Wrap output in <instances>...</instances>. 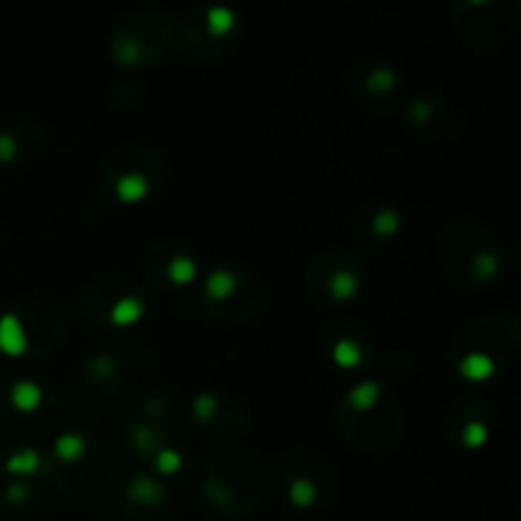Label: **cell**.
Wrapping results in <instances>:
<instances>
[{
    "instance_id": "1",
    "label": "cell",
    "mask_w": 521,
    "mask_h": 521,
    "mask_svg": "<svg viewBox=\"0 0 521 521\" xmlns=\"http://www.w3.org/2000/svg\"><path fill=\"white\" fill-rule=\"evenodd\" d=\"M0 349L8 351V354H20L25 349L23 325L11 313H6V316L0 318Z\"/></svg>"
},
{
    "instance_id": "2",
    "label": "cell",
    "mask_w": 521,
    "mask_h": 521,
    "mask_svg": "<svg viewBox=\"0 0 521 521\" xmlns=\"http://www.w3.org/2000/svg\"><path fill=\"white\" fill-rule=\"evenodd\" d=\"M11 397H13V402H16V407H20V409H33V407H38V402H41V389H38V384H33V381H18V384L13 387Z\"/></svg>"
},
{
    "instance_id": "3",
    "label": "cell",
    "mask_w": 521,
    "mask_h": 521,
    "mask_svg": "<svg viewBox=\"0 0 521 521\" xmlns=\"http://www.w3.org/2000/svg\"><path fill=\"white\" fill-rule=\"evenodd\" d=\"M145 191H148V181L140 176V173H127V176L120 178V184H117V193H120L125 201H135V198H140Z\"/></svg>"
},
{
    "instance_id": "4",
    "label": "cell",
    "mask_w": 521,
    "mask_h": 521,
    "mask_svg": "<svg viewBox=\"0 0 521 521\" xmlns=\"http://www.w3.org/2000/svg\"><path fill=\"white\" fill-rule=\"evenodd\" d=\"M491 369H493V364H491L489 356H483V354H468L463 359V364H460V371H463L465 376H470V379H483V376H489Z\"/></svg>"
},
{
    "instance_id": "5",
    "label": "cell",
    "mask_w": 521,
    "mask_h": 521,
    "mask_svg": "<svg viewBox=\"0 0 521 521\" xmlns=\"http://www.w3.org/2000/svg\"><path fill=\"white\" fill-rule=\"evenodd\" d=\"M206 290L214 295V298H224L229 292L234 290V275L227 273V270H216V273L209 275L206 280Z\"/></svg>"
},
{
    "instance_id": "6",
    "label": "cell",
    "mask_w": 521,
    "mask_h": 521,
    "mask_svg": "<svg viewBox=\"0 0 521 521\" xmlns=\"http://www.w3.org/2000/svg\"><path fill=\"white\" fill-rule=\"evenodd\" d=\"M143 313V303H140L138 298H122L120 303L112 308V321L114 323H130V321H135V318Z\"/></svg>"
},
{
    "instance_id": "7",
    "label": "cell",
    "mask_w": 521,
    "mask_h": 521,
    "mask_svg": "<svg viewBox=\"0 0 521 521\" xmlns=\"http://www.w3.org/2000/svg\"><path fill=\"white\" fill-rule=\"evenodd\" d=\"M379 397V387L376 384H371V381H366V384H359V387L351 389L349 400L354 407H361V409H369V407L374 405V400Z\"/></svg>"
},
{
    "instance_id": "8",
    "label": "cell",
    "mask_w": 521,
    "mask_h": 521,
    "mask_svg": "<svg viewBox=\"0 0 521 521\" xmlns=\"http://www.w3.org/2000/svg\"><path fill=\"white\" fill-rule=\"evenodd\" d=\"M333 356H336V361L341 364V366H354V364L361 359V349H359L354 341L343 338V341L336 343V349H333Z\"/></svg>"
},
{
    "instance_id": "9",
    "label": "cell",
    "mask_w": 521,
    "mask_h": 521,
    "mask_svg": "<svg viewBox=\"0 0 521 521\" xmlns=\"http://www.w3.org/2000/svg\"><path fill=\"white\" fill-rule=\"evenodd\" d=\"M36 465L38 455L33 450L16 453V455L8 457V470H13V473H31V470H36Z\"/></svg>"
},
{
    "instance_id": "10",
    "label": "cell",
    "mask_w": 521,
    "mask_h": 521,
    "mask_svg": "<svg viewBox=\"0 0 521 521\" xmlns=\"http://www.w3.org/2000/svg\"><path fill=\"white\" fill-rule=\"evenodd\" d=\"M84 443L79 435H74V432H66V435H61V438L56 440V453L61 457H66V460H71V457H76L79 453H82Z\"/></svg>"
},
{
    "instance_id": "11",
    "label": "cell",
    "mask_w": 521,
    "mask_h": 521,
    "mask_svg": "<svg viewBox=\"0 0 521 521\" xmlns=\"http://www.w3.org/2000/svg\"><path fill=\"white\" fill-rule=\"evenodd\" d=\"M133 496H135V498H143V501H158V498H160V486H158V483H152L150 478H135Z\"/></svg>"
},
{
    "instance_id": "12",
    "label": "cell",
    "mask_w": 521,
    "mask_h": 521,
    "mask_svg": "<svg viewBox=\"0 0 521 521\" xmlns=\"http://www.w3.org/2000/svg\"><path fill=\"white\" fill-rule=\"evenodd\" d=\"M168 273H171V277L176 280V282H188V280L193 277V273H196V265H193L188 257H176V260L171 262V267H168Z\"/></svg>"
},
{
    "instance_id": "13",
    "label": "cell",
    "mask_w": 521,
    "mask_h": 521,
    "mask_svg": "<svg viewBox=\"0 0 521 521\" xmlns=\"http://www.w3.org/2000/svg\"><path fill=\"white\" fill-rule=\"evenodd\" d=\"M354 290H356L354 275H349V273L333 275V280H330V292H333L336 298H346V295H351Z\"/></svg>"
},
{
    "instance_id": "14",
    "label": "cell",
    "mask_w": 521,
    "mask_h": 521,
    "mask_svg": "<svg viewBox=\"0 0 521 521\" xmlns=\"http://www.w3.org/2000/svg\"><path fill=\"white\" fill-rule=\"evenodd\" d=\"M232 20H234V16H232L229 8L216 6L209 11V25L214 28V31H227L229 25H232Z\"/></svg>"
},
{
    "instance_id": "15",
    "label": "cell",
    "mask_w": 521,
    "mask_h": 521,
    "mask_svg": "<svg viewBox=\"0 0 521 521\" xmlns=\"http://www.w3.org/2000/svg\"><path fill=\"white\" fill-rule=\"evenodd\" d=\"M292 501L295 503H311L316 498V489L308 481H295L292 483Z\"/></svg>"
},
{
    "instance_id": "16",
    "label": "cell",
    "mask_w": 521,
    "mask_h": 521,
    "mask_svg": "<svg viewBox=\"0 0 521 521\" xmlns=\"http://www.w3.org/2000/svg\"><path fill=\"white\" fill-rule=\"evenodd\" d=\"M397 224H400V216L394 214V211H381V214L374 219V229L379 232V234H389V232H394Z\"/></svg>"
},
{
    "instance_id": "17",
    "label": "cell",
    "mask_w": 521,
    "mask_h": 521,
    "mask_svg": "<svg viewBox=\"0 0 521 521\" xmlns=\"http://www.w3.org/2000/svg\"><path fill=\"white\" fill-rule=\"evenodd\" d=\"M473 270H476L478 277H489L491 273H496V257L493 254H478L476 262H473Z\"/></svg>"
},
{
    "instance_id": "18",
    "label": "cell",
    "mask_w": 521,
    "mask_h": 521,
    "mask_svg": "<svg viewBox=\"0 0 521 521\" xmlns=\"http://www.w3.org/2000/svg\"><path fill=\"white\" fill-rule=\"evenodd\" d=\"M394 84V74L389 69H376L369 76V87L371 89H389Z\"/></svg>"
},
{
    "instance_id": "19",
    "label": "cell",
    "mask_w": 521,
    "mask_h": 521,
    "mask_svg": "<svg viewBox=\"0 0 521 521\" xmlns=\"http://www.w3.org/2000/svg\"><path fill=\"white\" fill-rule=\"evenodd\" d=\"M178 465H181V455L176 450H163L158 455V468L163 473H173V470H178Z\"/></svg>"
},
{
    "instance_id": "20",
    "label": "cell",
    "mask_w": 521,
    "mask_h": 521,
    "mask_svg": "<svg viewBox=\"0 0 521 521\" xmlns=\"http://www.w3.org/2000/svg\"><path fill=\"white\" fill-rule=\"evenodd\" d=\"M216 407V397H211V394H201V397H196V402H193V409H196L198 417H209L211 412H214Z\"/></svg>"
},
{
    "instance_id": "21",
    "label": "cell",
    "mask_w": 521,
    "mask_h": 521,
    "mask_svg": "<svg viewBox=\"0 0 521 521\" xmlns=\"http://www.w3.org/2000/svg\"><path fill=\"white\" fill-rule=\"evenodd\" d=\"M483 440H486V427H483L481 422H470V425L465 427V443L481 445Z\"/></svg>"
},
{
    "instance_id": "22",
    "label": "cell",
    "mask_w": 521,
    "mask_h": 521,
    "mask_svg": "<svg viewBox=\"0 0 521 521\" xmlns=\"http://www.w3.org/2000/svg\"><path fill=\"white\" fill-rule=\"evenodd\" d=\"M16 152V143L11 135H0V160H11Z\"/></svg>"
},
{
    "instance_id": "23",
    "label": "cell",
    "mask_w": 521,
    "mask_h": 521,
    "mask_svg": "<svg viewBox=\"0 0 521 521\" xmlns=\"http://www.w3.org/2000/svg\"><path fill=\"white\" fill-rule=\"evenodd\" d=\"M8 496H11V498H23V496H25V489H23V486H11Z\"/></svg>"
}]
</instances>
